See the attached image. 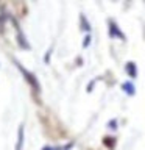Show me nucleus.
I'll return each mask as SVG.
<instances>
[{"label": "nucleus", "instance_id": "2", "mask_svg": "<svg viewBox=\"0 0 145 150\" xmlns=\"http://www.w3.org/2000/svg\"><path fill=\"white\" fill-rule=\"evenodd\" d=\"M126 72H128L131 77H136V67H134V64L133 63H128V66H126Z\"/></svg>", "mask_w": 145, "mask_h": 150}, {"label": "nucleus", "instance_id": "1", "mask_svg": "<svg viewBox=\"0 0 145 150\" xmlns=\"http://www.w3.org/2000/svg\"><path fill=\"white\" fill-rule=\"evenodd\" d=\"M22 142H23V128L20 127V128H19V138H17V145H16V150H20V149H22Z\"/></svg>", "mask_w": 145, "mask_h": 150}, {"label": "nucleus", "instance_id": "4", "mask_svg": "<svg viewBox=\"0 0 145 150\" xmlns=\"http://www.w3.org/2000/svg\"><path fill=\"white\" fill-rule=\"evenodd\" d=\"M89 39H91V38H89V36H87V38H86V41H84V47H86V45L89 44Z\"/></svg>", "mask_w": 145, "mask_h": 150}, {"label": "nucleus", "instance_id": "3", "mask_svg": "<svg viewBox=\"0 0 145 150\" xmlns=\"http://www.w3.org/2000/svg\"><path fill=\"white\" fill-rule=\"evenodd\" d=\"M123 89L126 92H130V94H133L134 91H133V86H131V84H123Z\"/></svg>", "mask_w": 145, "mask_h": 150}]
</instances>
